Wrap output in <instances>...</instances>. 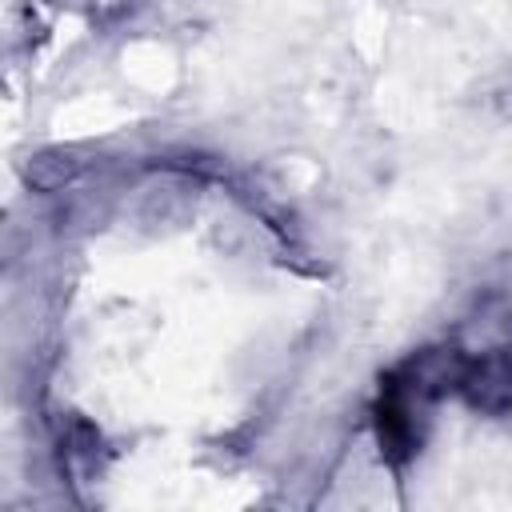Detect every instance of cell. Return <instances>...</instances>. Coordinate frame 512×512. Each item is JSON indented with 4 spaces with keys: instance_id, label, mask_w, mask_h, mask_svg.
Returning <instances> with one entry per match:
<instances>
[{
    "instance_id": "1",
    "label": "cell",
    "mask_w": 512,
    "mask_h": 512,
    "mask_svg": "<svg viewBox=\"0 0 512 512\" xmlns=\"http://www.w3.org/2000/svg\"><path fill=\"white\" fill-rule=\"evenodd\" d=\"M436 396L404 368L396 364L392 372L380 376L376 400H372V432L380 444V456L400 472L424 444V408Z\"/></svg>"
},
{
    "instance_id": "2",
    "label": "cell",
    "mask_w": 512,
    "mask_h": 512,
    "mask_svg": "<svg viewBox=\"0 0 512 512\" xmlns=\"http://www.w3.org/2000/svg\"><path fill=\"white\" fill-rule=\"evenodd\" d=\"M476 412L508 416L512 412V336L464 360V376L456 388Z\"/></svg>"
}]
</instances>
